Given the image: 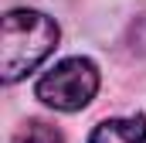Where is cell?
Segmentation results:
<instances>
[{"mask_svg": "<svg viewBox=\"0 0 146 143\" xmlns=\"http://www.w3.org/2000/svg\"><path fill=\"white\" fill-rule=\"evenodd\" d=\"M58 24L41 10H7L0 24V75L7 85L21 82L58 48Z\"/></svg>", "mask_w": 146, "mask_h": 143, "instance_id": "1", "label": "cell"}, {"mask_svg": "<svg viewBox=\"0 0 146 143\" xmlns=\"http://www.w3.org/2000/svg\"><path fill=\"white\" fill-rule=\"evenodd\" d=\"M37 99L58 112H78L99 92V65L92 58H65L34 85Z\"/></svg>", "mask_w": 146, "mask_h": 143, "instance_id": "2", "label": "cell"}, {"mask_svg": "<svg viewBox=\"0 0 146 143\" xmlns=\"http://www.w3.org/2000/svg\"><path fill=\"white\" fill-rule=\"evenodd\" d=\"M88 143H146V119L143 116L106 119L92 130Z\"/></svg>", "mask_w": 146, "mask_h": 143, "instance_id": "3", "label": "cell"}, {"mask_svg": "<svg viewBox=\"0 0 146 143\" xmlns=\"http://www.w3.org/2000/svg\"><path fill=\"white\" fill-rule=\"evenodd\" d=\"M10 143H65L61 130L48 119H24Z\"/></svg>", "mask_w": 146, "mask_h": 143, "instance_id": "4", "label": "cell"}, {"mask_svg": "<svg viewBox=\"0 0 146 143\" xmlns=\"http://www.w3.org/2000/svg\"><path fill=\"white\" fill-rule=\"evenodd\" d=\"M129 44H133V51L146 55V14H139V17L129 24Z\"/></svg>", "mask_w": 146, "mask_h": 143, "instance_id": "5", "label": "cell"}]
</instances>
